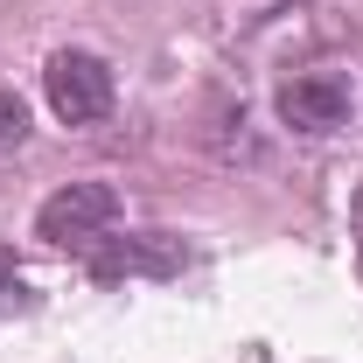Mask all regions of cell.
I'll list each match as a JSON object with an SVG mask.
<instances>
[{
	"instance_id": "cell-6",
	"label": "cell",
	"mask_w": 363,
	"mask_h": 363,
	"mask_svg": "<svg viewBox=\"0 0 363 363\" xmlns=\"http://www.w3.org/2000/svg\"><path fill=\"white\" fill-rule=\"evenodd\" d=\"M350 245H357V272H363V189L350 196Z\"/></svg>"
},
{
	"instance_id": "cell-1",
	"label": "cell",
	"mask_w": 363,
	"mask_h": 363,
	"mask_svg": "<svg viewBox=\"0 0 363 363\" xmlns=\"http://www.w3.org/2000/svg\"><path fill=\"white\" fill-rule=\"evenodd\" d=\"M112 224H119L112 182H70V189H56V196L43 203L35 238H43V245H63V252H91Z\"/></svg>"
},
{
	"instance_id": "cell-2",
	"label": "cell",
	"mask_w": 363,
	"mask_h": 363,
	"mask_svg": "<svg viewBox=\"0 0 363 363\" xmlns=\"http://www.w3.org/2000/svg\"><path fill=\"white\" fill-rule=\"evenodd\" d=\"M43 91H49V105H56L63 126H98L112 112V70L91 49H56L49 70H43Z\"/></svg>"
},
{
	"instance_id": "cell-3",
	"label": "cell",
	"mask_w": 363,
	"mask_h": 363,
	"mask_svg": "<svg viewBox=\"0 0 363 363\" xmlns=\"http://www.w3.org/2000/svg\"><path fill=\"white\" fill-rule=\"evenodd\" d=\"M279 119H286L294 133H335V126L350 119V77H335V70H301V77H286V84H279Z\"/></svg>"
},
{
	"instance_id": "cell-5",
	"label": "cell",
	"mask_w": 363,
	"mask_h": 363,
	"mask_svg": "<svg viewBox=\"0 0 363 363\" xmlns=\"http://www.w3.org/2000/svg\"><path fill=\"white\" fill-rule=\"evenodd\" d=\"M21 140H28V105L14 91H0V154H14Z\"/></svg>"
},
{
	"instance_id": "cell-4",
	"label": "cell",
	"mask_w": 363,
	"mask_h": 363,
	"mask_svg": "<svg viewBox=\"0 0 363 363\" xmlns=\"http://www.w3.org/2000/svg\"><path fill=\"white\" fill-rule=\"evenodd\" d=\"M182 266V245L147 230V238H98L91 245V272L98 279H126V272H175Z\"/></svg>"
}]
</instances>
